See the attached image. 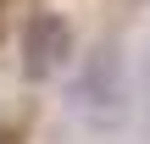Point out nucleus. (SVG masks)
<instances>
[{
	"label": "nucleus",
	"instance_id": "obj_1",
	"mask_svg": "<svg viewBox=\"0 0 150 144\" xmlns=\"http://www.w3.org/2000/svg\"><path fill=\"white\" fill-rule=\"evenodd\" d=\"M78 105L95 128H117L122 111H128V72H122V50L117 44H100L89 61H83V78H78Z\"/></svg>",
	"mask_w": 150,
	"mask_h": 144
},
{
	"label": "nucleus",
	"instance_id": "obj_2",
	"mask_svg": "<svg viewBox=\"0 0 150 144\" xmlns=\"http://www.w3.org/2000/svg\"><path fill=\"white\" fill-rule=\"evenodd\" d=\"M67 55H72V28H67V17H61V11H33V17L22 22V72H28V78H50V72L67 67Z\"/></svg>",
	"mask_w": 150,
	"mask_h": 144
},
{
	"label": "nucleus",
	"instance_id": "obj_3",
	"mask_svg": "<svg viewBox=\"0 0 150 144\" xmlns=\"http://www.w3.org/2000/svg\"><path fill=\"white\" fill-rule=\"evenodd\" d=\"M145 128H150V55H145Z\"/></svg>",
	"mask_w": 150,
	"mask_h": 144
},
{
	"label": "nucleus",
	"instance_id": "obj_4",
	"mask_svg": "<svg viewBox=\"0 0 150 144\" xmlns=\"http://www.w3.org/2000/svg\"><path fill=\"white\" fill-rule=\"evenodd\" d=\"M0 144H22V139H17V133H11V128L0 122Z\"/></svg>",
	"mask_w": 150,
	"mask_h": 144
}]
</instances>
